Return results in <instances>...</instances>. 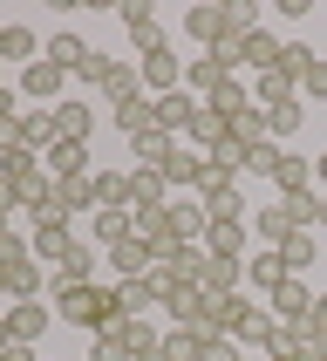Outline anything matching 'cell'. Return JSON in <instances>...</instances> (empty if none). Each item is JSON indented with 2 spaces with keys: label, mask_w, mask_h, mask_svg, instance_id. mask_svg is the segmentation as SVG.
<instances>
[{
  "label": "cell",
  "mask_w": 327,
  "mask_h": 361,
  "mask_svg": "<svg viewBox=\"0 0 327 361\" xmlns=\"http://www.w3.org/2000/svg\"><path fill=\"white\" fill-rule=\"evenodd\" d=\"M55 321L61 327H89V334H102L109 321H123L116 314V293L102 280H82V286H55Z\"/></svg>",
  "instance_id": "cell-1"
},
{
  "label": "cell",
  "mask_w": 327,
  "mask_h": 361,
  "mask_svg": "<svg viewBox=\"0 0 327 361\" xmlns=\"http://www.w3.org/2000/svg\"><path fill=\"white\" fill-rule=\"evenodd\" d=\"M245 171H259V178L273 184V198H293V191H314V157H300V150H286V143H259Z\"/></svg>",
  "instance_id": "cell-2"
},
{
  "label": "cell",
  "mask_w": 327,
  "mask_h": 361,
  "mask_svg": "<svg viewBox=\"0 0 327 361\" xmlns=\"http://www.w3.org/2000/svg\"><path fill=\"white\" fill-rule=\"evenodd\" d=\"M157 341H164V327H150V321H109L102 334H89V361H143Z\"/></svg>",
  "instance_id": "cell-3"
},
{
  "label": "cell",
  "mask_w": 327,
  "mask_h": 361,
  "mask_svg": "<svg viewBox=\"0 0 327 361\" xmlns=\"http://www.w3.org/2000/svg\"><path fill=\"white\" fill-rule=\"evenodd\" d=\"M41 286H48V266L27 252V239H20V245H0V300H7V307L41 300Z\"/></svg>",
  "instance_id": "cell-4"
},
{
  "label": "cell",
  "mask_w": 327,
  "mask_h": 361,
  "mask_svg": "<svg viewBox=\"0 0 327 361\" xmlns=\"http://www.w3.org/2000/svg\"><path fill=\"white\" fill-rule=\"evenodd\" d=\"M55 327V300H20V307H0V334L14 348H41V334Z\"/></svg>",
  "instance_id": "cell-5"
},
{
  "label": "cell",
  "mask_w": 327,
  "mask_h": 361,
  "mask_svg": "<svg viewBox=\"0 0 327 361\" xmlns=\"http://www.w3.org/2000/svg\"><path fill=\"white\" fill-rule=\"evenodd\" d=\"M239 75V48H204V55H191L184 61V89H191V96H211V89H218V82H232Z\"/></svg>",
  "instance_id": "cell-6"
},
{
  "label": "cell",
  "mask_w": 327,
  "mask_h": 361,
  "mask_svg": "<svg viewBox=\"0 0 327 361\" xmlns=\"http://www.w3.org/2000/svg\"><path fill=\"white\" fill-rule=\"evenodd\" d=\"M314 300H321V293H314V286H307L300 273H286V280L273 286V293H266V314H273V321H286V327H307Z\"/></svg>",
  "instance_id": "cell-7"
},
{
  "label": "cell",
  "mask_w": 327,
  "mask_h": 361,
  "mask_svg": "<svg viewBox=\"0 0 327 361\" xmlns=\"http://www.w3.org/2000/svg\"><path fill=\"white\" fill-rule=\"evenodd\" d=\"M109 293H116V314L123 321H150L164 307V286L150 280V273H137V280H109Z\"/></svg>",
  "instance_id": "cell-8"
},
{
  "label": "cell",
  "mask_w": 327,
  "mask_h": 361,
  "mask_svg": "<svg viewBox=\"0 0 327 361\" xmlns=\"http://www.w3.org/2000/svg\"><path fill=\"white\" fill-rule=\"evenodd\" d=\"M184 35L198 41V48H239V35L225 27V7H211V0H198V7L184 14Z\"/></svg>",
  "instance_id": "cell-9"
},
{
  "label": "cell",
  "mask_w": 327,
  "mask_h": 361,
  "mask_svg": "<svg viewBox=\"0 0 327 361\" xmlns=\"http://www.w3.org/2000/svg\"><path fill=\"white\" fill-rule=\"evenodd\" d=\"M61 89H68V75H61L48 55L20 68V96H27V102H41V109H55V102H61Z\"/></svg>",
  "instance_id": "cell-10"
},
{
  "label": "cell",
  "mask_w": 327,
  "mask_h": 361,
  "mask_svg": "<svg viewBox=\"0 0 327 361\" xmlns=\"http://www.w3.org/2000/svg\"><path fill=\"white\" fill-rule=\"evenodd\" d=\"M198 204H204V219H211V225H252L239 184H198Z\"/></svg>",
  "instance_id": "cell-11"
},
{
  "label": "cell",
  "mask_w": 327,
  "mask_h": 361,
  "mask_svg": "<svg viewBox=\"0 0 327 361\" xmlns=\"http://www.w3.org/2000/svg\"><path fill=\"white\" fill-rule=\"evenodd\" d=\"M137 75H143V96H171V89H184V55L157 48V55L137 61Z\"/></svg>",
  "instance_id": "cell-12"
},
{
  "label": "cell",
  "mask_w": 327,
  "mask_h": 361,
  "mask_svg": "<svg viewBox=\"0 0 327 361\" xmlns=\"http://www.w3.org/2000/svg\"><path fill=\"white\" fill-rule=\"evenodd\" d=\"M157 102V130L164 137H191V123H198V96H191V89H171V96H150Z\"/></svg>",
  "instance_id": "cell-13"
},
{
  "label": "cell",
  "mask_w": 327,
  "mask_h": 361,
  "mask_svg": "<svg viewBox=\"0 0 327 361\" xmlns=\"http://www.w3.org/2000/svg\"><path fill=\"white\" fill-rule=\"evenodd\" d=\"M96 266H102V252L75 239V245H68V252H61L55 266H48V280H55V286H82V280H96Z\"/></svg>",
  "instance_id": "cell-14"
},
{
  "label": "cell",
  "mask_w": 327,
  "mask_h": 361,
  "mask_svg": "<svg viewBox=\"0 0 327 361\" xmlns=\"http://www.w3.org/2000/svg\"><path fill=\"white\" fill-rule=\"evenodd\" d=\"M48 116H55V143H89V130H96V109L75 102V96H61Z\"/></svg>",
  "instance_id": "cell-15"
},
{
  "label": "cell",
  "mask_w": 327,
  "mask_h": 361,
  "mask_svg": "<svg viewBox=\"0 0 327 361\" xmlns=\"http://www.w3.org/2000/svg\"><path fill=\"white\" fill-rule=\"evenodd\" d=\"M102 259H109V273H116V280H137V273H150V266H157V252H150V245L130 232V239H116Z\"/></svg>",
  "instance_id": "cell-16"
},
{
  "label": "cell",
  "mask_w": 327,
  "mask_h": 361,
  "mask_svg": "<svg viewBox=\"0 0 327 361\" xmlns=\"http://www.w3.org/2000/svg\"><path fill=\"white\" fill-rule=\"evenodd\" d=\"M109 130H123V137L137 143L143 130H157V102H150V96H130V102H116V109H109Z\"/></svg>",
  "instance_id": "cell-17"
},
{
  "label": "cell",
  "mask_w": 327,
  "mask_h": 361,
  "mask_svg": "<svg viewBox=\"0 0 327 361\" xmlns=\"http://www.w3.org/2000/svg\"><path fill=\"white\" fill-rule=\"evenodd\" d=\"M41 55L55 61L61 75H82V61L96 55V48H89V41H82V35H68V27H55V35H48V48H41Z\"/></svg>",
  "instance_id": "cell-18"
},
{
  "label": "cell",
  "mask_w": 327,
  "mask_h": 361,
  "mask_svg": "<svg viewBox=\"0 0 327 361\" xmlns=\"http://www.w3.org/2000/svg\"><path fill=\"white\" fill-rule=\"evenodd\" d=\"M252 314H259V307L245 300V293H218V300H211V327H218V334H232V341L252 327Z\"/></svg>",
  "instance_id": "cell-19"
},
{
  "label": "cell",
  "mask_w": 327,
  "mask_h": 361,
  "mask_svg": "<svg viewBox=\"0 0 327 361\" xmlns=\"http://www.w3.org/2000/svg\"><path fill=\"white\" fill-rule=\"evenodd\" d=\"M48 178L55 184H68V178H89V171H96V164H89V143H55V150H48Z\"/></svg>",
  "instance_id": "cell-20"
},
{
  "label": "cell",
  "mask_w": 327,
  "mask_h": 361,
  "mask_svg": "<svg viewBox=\"0 0 327 361\" xmlns=\"http://www.w3.org/2000/svg\"><path fill=\"white\" fill-rule=\"evenodd\" d=\"M273 252L286 259V273H300V280H307V273H314V259H321V232H286Z\"/></svg>",
  "instance_id": "cell-21"
},
{
  "label": "cell",
  "mask_w": 327,
  "mask_h": 361,
  "mask_svg": "<svg viewBox=\"0 0 327 361\" xmlns=\"http://www.w3.org/2000/svg\"><path fill=\"white\" fill-rule=\"evenodd\" d=\"M41 48H48V41H41L35 27H20V20L0 27V61H20V68H27V61H41Z\"/></svg>",
  "instance_id": "cell-22"
},
{
  "label": "cell",
  "mask_w": 327,
  "mask_h": 361,
  "mask_svg": "<svg viewBox=\"0 0 327 361\" xmlns=\"http://www.w3.org/2000/svg\"><path fill=\"white\" fill-rule=\"evenodd\" d=\"M273 61H280V35H273V27H252V35L239 41V68H259V75H273Z\"/></svg>",
  "instance_id": "cell-23"
},
{
  "label": "cell",
  "mask_w": 327,
  "mask_h": 361,
  "mask_svg": "<svg viewBox=\"0 0 327 361\" xmlns=\"http://www.w3.org/2000/svg\"><path fill=\"white\" fill-rule=\"evenodd\" d=\"M164 191H171V184H164V171H150V164H130V212H150V204H171Z\"/></svg>",
  "instance_id": "cell-24"
},
{
  "label": "cell",
  "mask_w": 327,
  "mask_h": 361,
  "mask_svg": "<svg viewBox=\"0 0 327 361\" xmlns=\"http://www.w3.org/2000/svg\"><path fill=\"white\" fill-rule=\"evenodd\" d=\"M204 252L211 259H245L252 252V225H211L204 232Z\"/></svg>",
  "instance_id": "cell-25"
},
{
  "label": "cell",
  "mask_w": 327,
  "mask_h": 361,
  "mask_svg": "<svg viewBox=\"0 0 327 361\" xmlns=\"http://www.w3.org/2000/svg\"><path fill=\"white\" fill-rule=\"evenodd\" d=\"M314 61H321V48H307V41L293 35V41H280V61H273V75H286V82H293V89H300Z\"/></svg>",
  "instance_id": "cell-26"
},
{
  "label": "cell",
  "mask_w": 327,
  "mask_h": 361,
  "mask_svg": "<svg viewBox=\"0 0 327 361\" xmlns=\"http://www.w3.org/2000/svg\"><path fill=\"white\" fill-rule=\"evenodd\" d=\"M96 178V171H89ZM89 178H68V184H55V204L68 212V219H96V184Z\"/></svg>",
  "instance_id": "cell-27"
},
{
  "label": "cell",
  "mask_w": 327,
  "mask_h": 361,
  "mask_svg": "<svg viewBox=\"0 0 327 361\" xmlns=\"http://www.w3.org/2000/svg\"><path fill=\"white\" fill-rule=\"evenodd\" d=\"M245 280L259 286V293H273V286L286 280V259L273 252V245H259V252H245Z\"/></svg>",
  "instance_id": "cell-28"
},
{
  "label": "cell",
  "mask_w": 327,
  "mask_h": 361,
  "mask_svg": "<svg viewBox=\"0 0 327 361\" xmlns=\"http://www.w3.org/2000/svg\"><path fill=\"white\" fill-rule=\"evenodd\" d=\"M96 212H130V171H96Z\"/></svg>",
  "instance_id": "cell-29"
},
{
  "label": "cell",
  "mask_w": 327,
  "mask_h": 361,
  "mask_svg": "<svg viewBox=\"0 0 327 361\" xmlns=\"http://www.w3.org/2000/svg\"><path fill=\"white\" fill-rule=\"evenodd\" d=\"M20 150H35V157L55 150V116H48V109H27V116H20Z\"/></svg>",
  "instance_id": "cell-30"
},
{
  "label": "cell",
  "mask_w": 327,
  "mask_h": 361,
  "mask_svg": "<svg viewBox=\"0 0 327 361\" xmlns=\"http://www.w3.org/2000/svg\"><path fill=\"white\" fill-rule=\"evenodd\" d=\"M68 245H75V239H68V225H35V232H27V252H35L41 266H55Z\"/></svg>",
  "instance_id": "cell-31"
},
{
  "label": "cell",
  "mask_w": 327,
  "mask_h": 361,
  "mask_svg": "<svg viewBox=\"0 0 327 361\" xmlns=\"http://www.w3.org/2000/svg\"><path fill=\"white\" fill-rule=\"evenodd\" d=\"M286 232H300V225H286V212H280V198H266L259 212H252V239H259V245H280Z\"/></svg>",
  "instance_id": "cell-32"
},
{
  "label": "cell",
  "mask_w": 327,
  "mask_h": 361,
  "mask_svg": "<svg viewBox=\"0 0 327 361\" xmlns=\"http://www.w3.org/2000/svg\"><path fill=\"white\" fill-rule=\"evenodd\" d=\"M286 225H300V232H321V191H293V198H280Z\"/></svg>",
  "instance_id": "cell-33"
},
{
  "label": "cell",
  "mask_w": 327,
  "mask_h": 361,
  "mask_svg": "<svg viewBox=\"0 0 327 361\" xmlns=\"http://www.w3.org/2000/svg\"><path fill=\"white\" fill-rule=\"evenodd\" d=\"M164 184H184V191H198V184H204V150H178V157L164 164Z\"/></svg>",
  "instance_id": "cell-34"
},
{
  "label": "cell",
  "mask_w": 327,
  "mask_h": 361,
  "mask_svg": "<svg viewBox=\"0 0 327 361\" xmlns=\"http://www.w3.org/2000/svg\"><path fill=\"white\" fill-rule=\"evenodd\" d=\"M178 150H184V143H178V137H164V130H143V137H137V164H150V171H164Z\"/></svg>",
  "instance_id": "cell-35"
},
{
  "label": "cell",
  "mask_w": 327,
  "mask_h": 361,
  "mask_svg": "<svg viewBox=\"0 0 327 361\" xmlns=\"http://www.w3.org/2000/svg\"><path fill=\"white\" fill-rule=\"evenodd\" d=\"M252 109H259V102H252ZM300 116H307V102H300V96L273 102V109H266V130H273V143H280V137H293V130H300Z\"/></svg>",
  "instance_id": "cell-36"
},
{
  "label": "cell",
  "mask_w": 327,
  "mask_h": 361,
  "mask_svg": "<svg viewBox=\"0 0 327 361\" xmlns=\"http://www.w3.org/2000/svg\"><path fill=\"white\" fill-rule=\"evenodd\" d=\"M225 130H232V137H239L245 150H259V143H273V130H266V109H239V116L225 123Z\"/></svg>",
  "instance_id": "cell-37"
},
{
  "label": "cell",
  "mask_w": 327,
  "mask_h": 361,
  "mask_svg": "<svg viewBox=\"0 0 327 361\" xmlns=\"http://www.w3.org/2000/svg\"><path fill=\"white\" fill-rule=\"evenodd\" d=\"M116 239H130V212H96V245L109 252Z\"/></svg>",
  "instance_id": "cell-38"
},
{
  "label": "cell",
  "mask_w": 327,
  "mask_h": 361,
  "mask_svg": "<svg viewBox=\"0 0 327 361\" xmlns=\"http://www.w3.org/2000/svg\"><path fill=\"white\" fill-rule=\"evenodd\" d=\"M225 27H232V35H252V27H259V7H252V0H225Z\"/></svg>",
  "instance_id": "cell-39"
},
{
  "label": "cell",
  "mask_w": 327,
  "mask_h": 361,
  "mask_svg": "<svg viewBox=\"0 0 327 361\" xmlns=\"http://www.w3.org/2000/svg\"><path fill=\"white\" fill-rule=\"evenodd\" d=\"M130 41H137V61H143V55H157V48H171V35H164L157 20H143V27H130Z\"/></svg>",
  "instance_id": "cell-40"
},
{
  "label": "cell",
  "mask_w": 327,
  "mask_h": 361,
  "mask_svg": "<svg viewBox=\"0 0 327 361\" xmlns=\"http://www.w3.org/2000/svg\"><path fill=\"white\" fill-rule=\"evenodd\" d=\"M198 361H245V348L232 341V334H204V355Z\"/></svg>",
  "instance_id": "cell-41"
},
{
  "label": "cell",
  "mask_w": 327,
  "mask_h": 361,
  "mask_svg": "<svg viewBox=\"0 0 327 361\" xmlns=\"http://www.w3.org/2000/svg\"><path fill=\"white\" fill-rule=\"evenodd\" d=\"M109 68H116V55H102V48H96V55L82 61V75H75V82H89V89H102V82H109Z\"/></svg>",
  "instance_id": "cell-42"
},
{
  "label": "cell",
  "mask_w": 327,
  "mask_h": 361,
  "mask_svg": "<svg viewBox=\"0 0 327 361\" xmlns=\"http://www.w3.org/2000/svg\"><path fill=\"white\" fill-rule=\"evenodd\" d=\"M300 102H327V55L307 68V82H300Z\"/></svg>",
  "instance_id": "cell-43"
},
{
  "label": "cell",
  "mask_w": 327,
  "mask_h": 361,
  "mask_svg": "<svg viewBox=\"0 0 327 361\" xmlns=\"http://www.w3.org/2000/svg\"><path fill=\"white\" fill-rule=\"evenodd\" d=\"M116 20H123V27H143V20H157V14H150V0H123Z\"/></svg>",
  "instance_id": "cell-44"
},
{
  "label": "cell",
  "mask_w": 327,
  "mask_h": 361,
  "mask_svg": "<svg viewBox=\"0 0 327 361\" xmlns=\"http://www.w3.org/2000/svg\"><path fill=\"white\" fill-rule=\"evenodd\" d=\"M300 334H314V341H327V293L314 300V314H307V327H300Z\"/></svg>",
  "instance_id": "cell-45"
},
{
  "label": "cell",
  "mask_w": 327,
  "mask_h": 361,
  "mask_svg": "<svg viewBox=\"0 0 327 361\" xmlns=\"http://www.w3.org/2000/svg\"><path fill=\"white\" fill-rule=\"evenodd\" d=\"M0 116H20V89H14V82L0 89Z\"/></svg>",
  "instance_id": "cell-46"
},
{
  "label": "cell",
  "mask_w": 327,
  "mask_h": 361,
  "mask_svg": "<svg viewBox=\"0 0 327 361\" xmlns=\"http://www.w3.org/2000/svg\"><path fill=\"white\" fill-rule=\"evenodd\" d=\"M0 361H35V348H14V341H7V348H0Z\"/></svg>",
  "instance_id": "cell-47"
},
{
  "label": "cell",
  "mask_w": 327,
  "mask_h": 361,
  "mask_svg": "<svg viewBox=\"0 0 327 361\" xmlns=\"http://www.w3.org/2000/svg\"><path fill=\"white\" fill-rule=\"evenodd\" d=\"M314 191H327V150L314 157Z\"/></svg>",
  "instance_id": "cell-48"
},
{
  "label": "cell",
  "mask_w": 327,
  "mask_h": 361,
  "mask_svg": "<svg viewBox=\"0 0 327 361\" xmlns=\"http://www.w3.org/2000/svg\"><path fill=\"white\" fill-rule=\"evenodd\" d=\"M321 232H327V191H321Z\"/></svg>",
  "instance_id": "cell-49"
},
{
  "label": "cell",
  "mask_w": 327,
  "mask_h": 361,
  "mask_svg": "<svg viewBox=\"0 0 327 361\" xmlns=\"http://www.w3.org/2000/svg\"><path fill=\"white\" fill-rule=\"evenodd\" d=\"M259 361H293V355H259Z\"/></svg>",
  "instance_id": "cell-50"
},
{
  "label": "cell",
  "mask_w": 327,
  "mask_h": 361,
  "mask_svg": "<svg viewBox=\"0 0 327 361\" xmlns=\"http://www.w3.org/2000/svg\"><path fill=\"white\" fill-rule=\"evenodd\" d=\"M0 89H7V75H0Z\"/></svg>",
  "instance_id": "cell-51"
},
{
  "label": "cell",
  "mask_w": 327,
  "mask_h": 361,
  "mask_svg": "<svg viewBox=\"0 0 327 361\" xmlns=\"http://www.w3.org/2000/svg\"><path fill=\"white\" fill-rule=\"evenodd\" d=\"M0 27H7V20H0Z\"/></svg>",
  "instance_id": "cell-52"
},
{
  "label": "cell",
  "mask_w": 327,
  "mask_h": 361,
  "mask_svg": "<svg viewBox=\"0 0 327 361\" xmlns=\"http://www.w3.org/2000/svg\"><path fill=\"white\" fill-rule=\"evenodd\" d=\"M35 361H41V355H35Z\"/></svg>",
  "instance_id": "cell-53"
}]
</instances>
